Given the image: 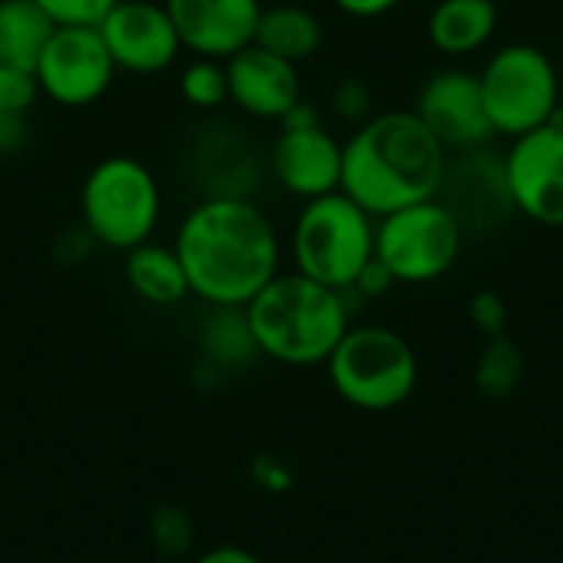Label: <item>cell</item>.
<instances>
[{"instance_id": "21", "label": "cell", "mask_w": 563, "mask_h": 563, "mask_svg": "<svg viewBox=\"0 0 563 563\" xmlns=\"http://www.w3.org/2000/svg\"><path fill=\"white\" fill-rule=\"evenodd\" d=\"M521 379H525L521 350L508 336H492L475 363V386L492 399H505L521 386Z\"/></svg>"}, {"instance_id": "8", "label": "cell", "mask_w": 563, "mask_h": 563, "mask_svg": "<svg viewBox=\"0 0 563 563\" xmlns=\"http://www.w3.org/2000/svg\"><path fill=\"white\" fill-rule=\"evenodd\" d=\"M462 241L465 231L435 198L376 218V261L396 284L445 277L462 254Z\"/></svg>"}, {"instance_id": "6", "label": "cell", "mask_w": 563, "mask_h": 563, "mask_svg": "<svg viewBox=\"0 0 563 563\" xmlns=\"http://www.w3.org/2000/svg\"><path fill=\"white\" fill-rule=\"evenodd\" d=\"M330 383L343 402L363 412L402 406L419 383V360L409 340L389 327H350L327 360Z\"/></svg>"}, {"instance_id": "26", "label": "cell", "mask_w": 563, "mask_h": 563, "mask_svg": "<svg viewBox=\"0 0 563 563\" xmlns=\"http://www.w3.org/2000/svg\"><path fill=\"white\" fill-rule=\"evenodd\" d=\"M468 317L472 323L492 340V336H505V327H508V303L495 294V290H478L472 297V307H468Z\"/></svg>"}, {"instance_id": "12", "label": "cell", "mask_w": 563, "mask_h": 563, "mask_svg": "<svg viewBox=\"0 0 563 563\" xmlns=\"http://www.w3.org/2000/svg\"><path fill=\"white\" fill-rule=\"evenodd\" d=\"M96 30L115 69H125L135 76L165 73L185 49L165 3L158 0H119L99 20Z\"/></svg>"}, {"instance_id": "27", "label": "cell", "mask_w": 563, "mask_h": 563, "mask_svg": "<svg viewBox=\"0 0 563 563\" xmlns=\"http://www.w3.org/2000/svg\"><path fill=\"white\" fill-rule=\"evenodd\" d=\"M369 106H373V96L360 79H346L333 89V112L343 122H366Z\"/></svg>"}, {"instance_id": "28", "label": "cell", "mask_w": 563, "mask_h": 563, "mask_svg": "<svg viewBox=\"0 0 563 563\" xmlns=\"http://www.w3.org/2000/svg\"><path fill=\"white\" fill-rule=\"evenodd\" d=\"M30 142V115L0 109V158L23 152Z\"/></svg>"}, {"instance_id": "23", "label": "cell", "mask_w": 563, "mask_h": 563, "mask_svg": "<svg viewBox=\"0 0 563 563\" xmlns=\"http://www.w3.org/2000/svg\"><path fill=\"white\" fill-rule=\"evenodd\" d=\"M218 317L205 327V343L211 350V356L218 360H247L257 353L254 346V336H251V327H247V317H244V307H214Z\"/></svg>"}, {"instance_id": "22", "label": "cell", "mask_w": 563, "mask_h": 563, "mask_svg": "<svg viewBox=\"0 0 563 563\" xmlns=\"http://www.w3.org/2000/svg\"><path fill=\"white\" fill-rule=\"evenodd\" d=\"M178 92L191 109L211 112L228 102V73L224 59L211 56H191L178 76Z\"/></svg>"}, {"instance_id": "5", "label": "cell", "mask_w": 563, "mask_h": 563, "mask_svg": "<svg viewBox=\"0 0 563 563\" xmlns=\"http://www.w3.org/2000/svg\"><path fill=\"white\" fill-rule=\"evenodd\" d=\"M162 214V188L152 168L132 155L99 158L79 185V221L86 234L112 251L152 241Z\"/></svg>"}, {"instance_id": "20", "label": "cell", "mask_w": 563, "mask_h": 563, "mask_svg": "<svg viewBox=\"0 0 563 563\" xmlns=\"http://www.w3.org/2000/svg\"><path fill=\"white\" fill-rule=\"evenodd\" d=\"M56 23L33 0H0V66L33 69Z\"/></svg>"}, {"instance_id": "10", "label": "cell", "mask_w": 563, "mask_h": 563, "mask_svg": "<svg viewBox=\"0 0 563 563\" xmlns=\"http://www.w3.org/2000/svg\"><path fill=\"white\" fill-rule=\"evenodd\" d=\"M505 175L518 214L544 228H563V115L511 139Z\"/></svg>"}, {"instance_id": "24", "label": "cell", "mask_w": 563, "mask_h": 563, "mask_svg": "<svg viewBox=\"0 0 563 563\" xmlns=\"http://www.w3.org/2000/svg\"><path fill=\"white\" fill-rule=\"evenodd\" d=\"M56 26H99L119 0H33Z\"/></svg>"}, {"instance_id": "25", "label": "cell", "mask_w": 563, "mask_h": 563, "mask_svg": "<svg viewBox=\"0 0 563 563\" xmlns=\"http://www.w3.org/2000/svg\"><path fill=\"white\" fill-rule=\"evenodd\" d=\"M40 82L33 69H13V66H0V109L10 112H23L30 115V109L40 99Z\"/></svg>"}, {"instance_id": "13", "label": "cell", "mask_w": 563, "mask_h": 563, "mask_svg": "<svg viewBox=\"0 0 563 563\" xmlns=\"http://www.w3.org/2000/svg\"><path fill=\"white\" fill-rule=\"evenodd\" d=\"M416 115L445 148L455 152L482 148L495 135L478 73L472 69H439L429 76L419 92Z\"/></svg>"}, {"instance_id": "18", "label": "cell", "mask_w": 563, "mask_h": 563, "mask_svg": "<svg viewBox=\"0 0 563 563\" xmlns=\"http://www.w3.org/2000/svg\"><path fill=\"white\" fill-rule=\"evenodd\" d=\"M254 43L264 46L267 53L300 66L323 46V23L313 10H307L300 3H274V7L261 10Z\"/></svg>"}, {"instance_id": "17", "label": "cell", "mask_w": 563, "mask_h": 563, "mask_svg": "<svg viewBox=\"0 0 563 563\" xmlns=\"http://www.w3.org/2000/svg\"><path fill=\"white\" fill-rule=\"evenodd\" d=\"M498 30V0H439L429 13V40L445 56H472Z\"/></svg>"}, {"instance_id": "7", "label": "cell", "mask_w": 563, "mask_h": 563, "mask_svg": "<svg viewBox=\"0 0 563 563\" xmlns=\"http://www.w3.org/2000/svg\"><path fill=\"white\" fill-rule=\"evenodd\" d=\"M495 135L518 139L561 115V76L534 43H508L478 73Z\"/></svg>"}, {"instance_id": "2", "label": "cell", "mask_w": 563, "mask_h": 563, "mask_svg": "<svg viewBox=\"0 0 563 563\" xmlns=\"http://www.w3.org/2000/svg\"><path fill=\"white\" fill-rule=\"evenodd\" d=\"M449 148L426 129L416 112L393 109L360 122L343 142V181L350 195L373 218L435 198Z\"/></svg>"}, {"instance_id": "31", "label": "cell", "mask_w": 563, "mask_h": 563, "mask_svg": "<svg viewBox=\"0 0 563 563\" xmlns=\"http://www.w3.org/2000/svg\"><path fill=\"white\" fill-rule=\"evenodd\" d=\"M195 563H261L251 551L244 548H214L208 554H201Z\"/></svg>"}, {"instance_id": "11", "label": "cell", "mask_w": 563, "mask_h": 563, "mask_svg": "<svg viewBox=\"0 0 563 563\" xmlns=\"http://www.w3.org/2000/svg\"><path fill=\"white\" fill-rule=\"evenodd\" d=\"M435 201L459 221L465 234L495 231L515 214V201L505 175V155L485 152L482 145L462 152L459 158H449Z\"/></svg>"}, {"instance_id": "15", "label": "cell", "mask_w": 563, "mask_h": 563, "mask_svg": "<svg viewBox=\"0 0 563 563\" xmlns=\"http://www.w3.org/2000/svg\"><path fill=\"white\" fill-rule=\"evenodd\" d=\"M271 175L287 195H297L303 201L340 191L343 145L323 129V122L300 129L280 125V135L271 148Z\"/></svg>"}, {"instance_id": "14", "label": "cell", "mask_w": 563, "mask_h": 563, "mask_svg": "<svg viewBox=\"0 0 563 563\" xmlns=\"http://www.w3.org/2000/svg\"><path fill=\"white\" fill-rule=\"evenodd\" d=\"M191 56L228 59L254 43L261 0H162Z\"/></svg>"}, {"instance_id": "9", "label": "cell", "mask_w": 563, "mask_h": 563, "mask_svg": "<svg viewBox=\"0 0 563 563\" xmlns=\"http://www.w3.org/2000/svg\"><path fill=\"white\" fill-rule=\"evenodd\" d=\"M33 73L46 99L63 109H82L109 92L119 69L96 26H56Z\"/></svg>"}, {"instance_id": "19", "label": "cell", "mask_w": 563, "mask_h": 563, "mask_svg": "<svg viewBox=\"0 0 563 563\" xmlns=\"http://www.w3.org/2000/svg\"><path fill=\"white\" fill-rule=\"evenodd\" d=\"M125 280L135 290V297L155 307H175L191 294L175 247L152 241L125 251Z\"/></svg>"}, {"instance_id": "16", "label": "cell", "mask_w": 563, "mask_h": 563, "mask_svg": "<svg viewBox=\"0 0 563 563\" xmlns=\"http://www.w3.org/2000/svg\"><path fill=\"white\" fill-rule=\"evenodd\" d=\"M228 73V102L241 112L267 122H280L303 96L297 63H287L264 46L251 43L224 59Z\"/></svg>"}, {"instance_id": "29", "label": "cell", "mask_w": 563, "mask_h": 563, "mask_svg": "<svg viewBox=\"0 0 563 563\" xmlns=\"http://www.w3.org/2000/svg\"><path fill=\"white\" fill-rule=\"evenodd\" d=\"M396 280H393V274L373 257L366 267H363V274L356 277V284L346 290V294H360V297H379V294H386L389 287H393Z\"/></svg>"}, {"instance_id": "30", "label": "cell", "mask_w": 563, "mask_h": 563, "mask_svg": "<svg viewBox=\"0 0 563 563\" xmlns=\"http://www.w3.org/2000/svg\"><path fill=\"white\" fill-rule=\"evenodd\" d=\"M402 0H333L336 10L350 13V16H360V20H373V16H383L389 10H396Z\"/></svg>"}, {"instance_id": "1", "label": "cell", "mask_w": 563, "mask_h": 563, "mask_svg": "<svg viewBox=\"0 0 563 563\" xmlns=\"http://www.w3.org/2000/svg\"><path fill=\"white\" fill-rule=\"evenodd\" d=\"M188 290L211 307H247L280 274V238L244 195H208L178 224Z\"/></svg>"}, {"instance_id": "3", "label": "cell", "mask_w": 563, "mask_h": 563, "mask_svg": "<svg viewBox=\"0 0 563 563\" xmlns=\"http://www.w3.org/2000/svg\"><path fill=\"white\" fill-rule=\"evenodd\" d=\"M257 353L284 366H320L350 330V303L343 290L317 284L303 274H277L244 307Z\"/></svg>"}, {"instance_id": "4", "label": "cell", "mask_w": 563, "mask_h": 563, "mask_svg": "<svg viewBox=\"0 0 563 563\" xmlns=\"http://www.w3.org/2000/svg\"><path fill=\"white\" fill-rule=\"evenodd\" d=\"M290 254L297 274L346 294L376 257V218L343 191L310 198L294 221Z\"/></svg>"}]
</instances>
